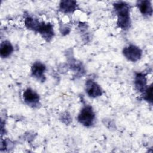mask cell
Masks as SVG:
<instances>
[{
  "label": "cell",
  "instance_id": "obj_1",
  "mask_svg": "<svg viewBox=\"0 0 153 153\" xmlns=\"http://www.w3.org/2000/svg\"><path fill=\"white\" fill-rule=\"evenodd\" d=\"M114 8L118 15V25L123 29H127L130 23L129 6L125 2H119L114 4Z\"/></svg>",
  "mask_w": 153,
  "mask_h": 153
},
{
  "label": "cell",
  "instance_id": "obj_2",
  "mask_svg": "<svg viewBox=\"0 0 153 153\" xmlns=\"http://www.w3.org/2000/svg\"><path fill=\"white\" fill-rule=\"evenodd\" d=\"M94 114L91 107L87 106L84 107L78 115V119L80 123L85 126H91L94 120Z\"/></svg>",
  "mask_w": 153,
  "mask_h": 153
},
{
  "label": "cell",
  "instance_id": "obj_3",
  "mask_svg": "<svg viewBox=\"0 0 153 153\" xmlns=\"http://www.w3.org/2000/svg\"><path fill=\"white\" fill-rule=\"evenodd\" d=\"M123 54L129 60L135 62L140 58L142 51L137 47L134 45H130L128 47L124 48Z\"/></svg>",
  "mask_w": 153,
  "mask_h": 153
},
{
  "label": "cell",
  "instance_id": "obj_4",
  "mask_svg": "<svg viewBox=\"0 0 153 153\" xmlns=\"http://www.w3.org/2000/svg\"><path fill=\"white\" fill-rule=\"evenodd\" d=\"M86 91L87 94L93 97L102 94V90L99 85L92 81H88L86 83Z\"/></svg>",
  "mask_w": 153,
  "mask_h": 153
},
{
  "label": "cell",
  "instance_id": "obj_5",
  "mask_svg": "<svg viewBox=\"0 0 153 153\" xmlns=\"http://www.w3.org/2000/svg\"><path fill=\"white\" fill-rule=\"evenodd\" d=\"M23 99L28 105H36L39 99L38 94L30 89H27L24 91Z\"/></svg>",
  "mask_w": 153,
  "mask_h": 153
},
{
  "label": "cell",
  "instance_id": "obj_6",
  "mask_svg": "<svg viewBox=\"0 0 153 153\" xmlns=\"http://www.w3.org/2000/svg\"><path fill=\"white\" fill-rule=\"evenodd\" d=\"M37 30L45 39H50L53 35V27L49 23L39 24Z\"/></svg>",
  "mask_w": 153,
  "mask_h": 153
},
{
  "label": "cell",
  "instance_id": "obj_7",
  "mask_svg": "<svg viewBox=\"0 0 153 153\" xmlns=\"http://www.w3.org/2000/svg\"><path fill=\"white\" fill-rule=\"evenodd\" d=\"M45 70V66L41 63H35L32 68V75L38 79H42L44 76V72Z\"/></svg>",
  "mask_w": 153,
  "mask_h": 153
},
{
  "label": "cell",
  "instance_id": "obj_8",
  "mask_svg": "<svg viewBox=\"0 0 153 153\" xmlns=\"http://www.w3.org/2000/svg\"><path fill=\"white\" fill-rule=\"evenodd\" d=\"M138 7L140 11L144 15H151L152 13V8L150 1H139Z\"/></svg>",
  "mask_w": 153,
  "mask_h": 153
},
{
  "label": "cell",
  "instance_id": "obj_9",
  "mask_svg": "<svg viewBox=\"0 0 153 153\" xmlns=\"http://www.w3.org/2000/svg\"><path fill=\"white\" fill-rule=\"evenodd\" d=\"M13 51V47L10 42L4 41L1 43L0 48L1 56L2 57H7L9 56Z\"/></svg>",
  "mask_w": 153,
  "mask_h": 153
},
{
  "label": "cell",
  "instance_id": "obj_10",
  "mask_svg": "<svg viewBox=\"0 0 153 153\" xmlns=\"http://www.w3.org/2000/svg\"><path fill=\"white\" fill-rule=\"evenodd\" d=\"M76 2L73 1H63L60 4V10L65 13L72 12L76 8Z\"/></svg>",
  "mask_w": 153,
  "mask_h": 153
},
{
  "label": "cell",
  "instance_id": "obj_11",
  "mask_svg": "<svg viewBox=\"0 0 153 153\" xmlns=\"http://www.w3.org/2000/svg\"><path fill=\"white\" fill-rule=\"evenodd\" d=\"M146 78L144 75L142 74H137L135 78V85L137 89L140 91H143L146 86Z\"/></svg>",
  "mask_w": 153,
  "mask_h": 153
},
{
  "label": "cell",
  "instance_id": "obj_12",
  "mask_svg": "<svg viewBox=\"0 0 153 153\" xmlns=\"http://www.w3.org/2000/svg\"><path fill=\"white\" fill-rule=\"evenodd\" d=\"M152 86L151 85L146 91V93H145V99L152 103Z\"/></svg>",
  "mask_w": 153,
  "mask_h": 153
}]
</instances>
